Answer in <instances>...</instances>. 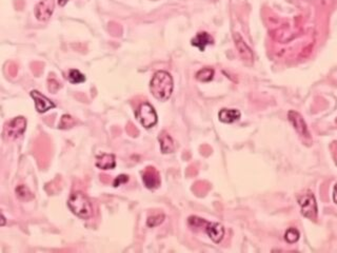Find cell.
<instances>
[{"label":"cell","mask_w":337,"mask_h":253,"mask_svg":"<svg viewBox=\"0 0 337 253\" xmlns=\"http://www.w3.org/2000/svg\"><path fill=\"white\" fill-rule=\"evenodd\" d=\"M150 90L156 100L160 101H168L173 92L172 76L166 71L156 72L151 80Z\"/></svg>","instance_id":"6da1fadb"},{"label":"cell","mask_w":337,"mask_h":253,"mask_svg":"<svg viewBox=\"0 0 337 253\" xmlns=\"http://www.w3.org/2000/svg\"><path fill=\"white\" fill-rule=\"evenodd\" d=\"M68 206L72 212L80 219L87 220L93 215V206L86 194L82 192H74L70 196Z\"/></svg>","instance_id":"7a4b0ae2"},{"label":"cell","mask_w":337,"mask_h":253,"mask_svg":"<svg viewBox=\"0 0 337 253\" xmlns=\"http://www.w3.org/2000/svg\"><path fill=\"white\" fill-rule=\"evenodd\" d=\"M299 205L301 207V213L307 219L315 221L317 217V205H316L315 196L312 192L308 191L307 193L300 195L298 199Z\"/></svg>","instance_id":"3957f363"},{"label":"cell","mask_w":337,"mask_h":253,"mask_svg":"<svg viewBox=\"0 0 337 253\" xmlns=\"http://www.w3.org/2000/svg\"><path fill=\"white\" fill-rule=\"evenodd\" d=\"M136 117L144 128H152L157 123V114L150 103L144 102L136 112Z\"/></svg>","instance_id":"277c9868"},{"label":"cell","mask_w":337,"mask_h":253,"mask_svg":"<svg viewBox=\"0 0 337 253\" xmlns=\"http://www.w3.org/2000/svg\"><path fill=\"white\" fill-rule=\"evenodd\" d=\"M26 129V119L23 116L13 118L4 126V134L10 139H15L21 136Z\"/></svg>","instance_id":"5b68a950"},{"label":"cell","mask_w":337,"mask_h":253,"mask_svg":"<svg viewBox=\"0 0 337 253\" xmlns=\"http://www.w3.org/2000/svg\"><path fill=\"white\" fill-rule=\"evenodd\" d=\"M54 8V0H42L35 8V16L40 21H47L51 18Z\"/></svg>","instance_id":"8992f818"},{"label":"cell","mask_w":337,"mask_h":253,"mask_svg":"<svg viewBox=\"0 0 337 253\" xmlns=\"http://www.w3.org/2000/svg\"><path fill=\"white\" fill-rule=\"evenodd\" d=\"M288 117H289L290 123L294 126V129L297 131L299 135L304 136L306 138H310V132H309L307 128V125L304 121L303 116H301L299 113H297V112L290 111L289 114H288Z\"/></svg>","instance_id":"52a82bcc"},{"label":"cell","mask_w":337,"mask_h":253,"mask_svg":"<svg viewBox=\"0 0 337 253\" xmlns=\"http://www.w3.org/2000/svg\"><path fill=\"white\" fill-rule=\"evenodd\" d=\"M31 96L35 101L36 110L39 112V113H45V112L55 108V103L51 100H48V98L46 97L45 95L39 93L38 91H35V90L32 91Z\"/></svg>","instance_id":"ba28073f"},{"label":"cell","mask_w":337,"mask_h":253,"mask_svg":"<svg viewBox=\"0 0 337 253\" xmlns=\"http://www.w3.org/2000/svg\"><path fill=\"white\" fill-rule=\"evenodd\" d=\"M143 181L147 189L158 188L160 185V177L156 169L147 167L143 174Z\"/></svg>","instance_id":"9c48e42d"},{"label":"cell","mask_w":337,"mask_h":253,"mask_svg":"<svg viewBox=\"0 0 337 253\" xmlns=\"http://www.w3.org/2000/svg\"><path fill=\"white\" fill-rule=\"evenodd\" d=\"M234 40H235V45L238 52H240L241 57L242 58L243 61H245L247 63H252L253 61V53L251 51V49L248 47V45L245 44L244 40L242 39V37L241 36L240 34H235L234 35Z\"/></svg>","instance_id":"30bf717a"},{"label":"cell","mask_w":337,"mask_h":253,"mask_svg":"<svg viewBox=\"0 0 337 253\" xmlns=\"http://www.w3.org/2000/svg\"><path fill=\"white\" fill-rule=\"evenodd\" d=\"M206 232L214 243H220L224 236V228L219 223H208Z\"/></svg>","instance_id":"8fae6325"},{"label":"cell","mask_w":337,"mask_h":253,"mask_svg":"<svg viewBox=\"0 0 337 253\" xmlns=\"http://www.w3.org/2000/svg\"><path fill=\"white\" fill-rule=\"evenodd\" d=\"M191 42H192V46L198 48L199 50L202 52V51H205V49L207 46L213 45L214 40H213L212 36H211V35L208 34L207 32H200L196 35Z\"/></svg>","instance_id":"7c38bea8"},{"label":"cell","mask_w":337,"mask_h":253,"mask_svg":"<svg viewBox=\"0 0 337 253\" xmlns=\"http://www.w3.org/2000/svg\"><path fill=\"white\" fill-rule=\"evenodd\" d=\"M219 121L224 124H232L241 118V112L235 109H222L220 110Z\"/></svg>","instance_id":"4fadbf2b"},{"label":"cell","mask_w":337,"mask_h":253,"mask_svg":"<svg viewBox=\"0 0 337 253\" xmlns=\"http://www.w3.org/2000/svg\"><path fill=\"white\" fill-rule=\"evenodd\" d=\"M96 166L102 169V170H109V169H114L116 166L115 156L113 154H102L101 156L97 157Z\"/></svg>","instance_id":"5bb4252c"},{"label":"cell","mask_w":337,"mask_h":253,"mask_svg":"<svg viewBox=\"0 0 337 253\" xmlns=\"http://www.w3.org/2000/svg\"><path fill=\"white\" fill-rule=\"evenodd\" d=\"M160 148L163 153H172L175 150V144L173 138L168 134L167 132H161V134L158 137Z\"/></svg>","instance_id":"9a60e30c"},{"label":"cell","mask_w":337,"mask_h":253,"mask_svg":"<svg viewBox=\"0 0 337 253\" xmlns=\"http://www.w3.org/2000/svg\"><path fill=\"white\" fill-rule=\"evenodd\" d=\"M15 191H16V195L23 201H31L34 199L33 193L30 191L29 188L25 187L24 185L17 186Z\"/></svg>","instance_id":"2e32d148"},{"label":"cell","mask_w":337,"mask_h":253,"mask_svg":"<svg viewBox=\"0 0 337 253\" xmlns=\"http://www.w3.org/2000/svg\"><path fill=\"white\" fill-rule=\"evenodd\" d=\"M213 76H214L213 69L205 68V69L200 70L199 72H197V74H196V78H197V80H199L201 82H208V81L213 79Z\"/></svg>","instance_id":"e0dca14e"},{"label":"cell","mask_w":337,"mask_h":253,"mask_svg":"<svg viewBox=\"0 0 337 253\" xmlns=\"http://www.w3.org/2000/svg\"><path fill=\"white\" fill-rule=\"evenodd\" d=\"M68 78L69 81L72 83H81L83 81H86V76L80 73L78 70H71L69 73Z\"/></svg>","instance_id":"ac0fdd59"},{"label":"cell","mask_w":337,"mask_h":253,"mask_svg":"<svg viewBox=\"0 0 337 253\" xmlns=\"http://www.w3.org/2000/svg\"><path fill=\"white\" fill-rule=\"evenodd\" d=\"M75 124H76L75 119L71 115L66 114V115H62V117L60 119V123L58 125V128L62 129V130H67V129L72 128Z\"/></svg>","instance_id":"d6986e66"},{"label":"cell","mask_w":337,"mask_h":253,"mask_svg":"<svg viewBox=\"0 0 337 253\" xmlns=\"http://www.w3.org/2000/svg\"><path fill=\"white\" fill-rule=\"evenodd\" d=\"M298 238H299V232H298L297 229L290 228V229H288V230H287L286 234H285V240H286L288 243H295V242H297V241H298Z\"/></svg>","instance_id":"ffe728a7"},{"label":"cell","mask_w":337,"mask_h":253,"mask_svg":"<svg viewBox=\"0 0 337 253\" xmlns=\"http://www.w3.org/2000/svg\"><path fill=\"white\" fill-rule=\"evenodd\" d=\"M165 220V215L164 214H158V215H153L150 216L149 219H147V226L149 227H156L158 225H160L161 223L164 222Z\"/></svg>","instance_id":"44dd1931"},{"label":"cell","mask_w":337,"mask_h":253,"mask_svg":"<svg viewBox=\"0 0 337 253\" xmlns=\"http://www.w3.org/2000/svg\"><path fill=\"white\" fill-rule=\"evenodd\" d=\"M189 224L191 227L201 228L202 226H207L208 222H206L203 219H200V217H197V216H191V217H189Z\"/></svg>","instance_id":"7402d4cb"},{"label":"cell","mask_w":337,"mask_h":253,"mask_svg":"<svg viewBox=\"0 0 337 253\" xmlns=\"http://www.w3.org/2000/svg\"><path fill=\"white\" fill-rule=\"evenodd\" d=\"M61 88L60 83L56 79H48V91L52 93H56Z\"/></svg>","instance_id":"603a6c76"},{"label":"cell","mask_w":337,"mask_h":253,"mask_svg":"<svg viewBox=\"0 0 337 253\" xmlns=\"http://www.w3.org/2000/svg\"><path fill=\"white\" fill-rule=\"evenodd\" d=\"M129 180V177L128 175H119V177H117V178H115L114 180V187H118V186H120L121 184H125V182H128Z\"/></svg>","instance_id":"cb8c5ba5"},{"label":"cell","mask_w":337,"mask_h":253,"mask_svg":"<svg viewBox=\"0 0 337 253\" xmlns=\"http://www.w3.org/2000/svg\"><path fill=\"white\" fill-rule=\"evenodd\" d=\"M333 201L334 202L337 203V184L334 186V190H333Z\"/></svg>","instance_id":"d4e9b609"},{"label":"cell","mask_w":337,"mask_h":253,"mask_svg":"<svg viewBox=\"0 0 337 253\" xmlns=\"http://www.w3.org/2000/svg\"><path fill=\"white\" fill-rule=\"evenodd\" d=\"M69 1V0H58V3L59 5L63 6V5H66V3Z\"/></svg>","instance_id":"484cf974"}]
</instances>
